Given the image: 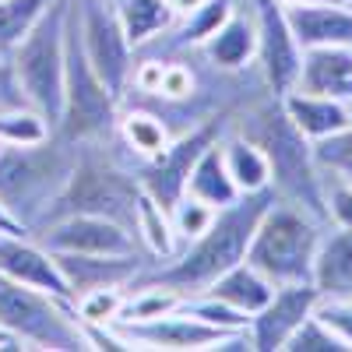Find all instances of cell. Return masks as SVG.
Masks as SVG:
<instances>
[{"label": "cell", "instance_id": "34", "mask_svg": "<svg viewBox=\"0 0 352 352\" xmlns=\"http://www.w3.org/2000/svg\"><path fill=\"white\" fill-rule=\"evenodd\" d=\"M229 14H232L229 0H204L197 11L187 14V25H184V32H180L184 43H204Z\"/></svg>", "mask_w": 352, "mask_h": 352}, {"label": "cell", "instance_id": "13", "mask_svg": "<svg viewBox=\"0 0 352 352\" xmlns=\"http://www.w3.org/2000/svg\"><path fill=\"white\" fill-rule=\"evenodd\" d=\"M212 144V127L194 131L187 138H180L176 144H166V148L152 159V169L144 173V194H148L155 204L169 212L176 201L187 190V176L194 169V162L201 159V152Z\"/></svg>", "mask_w": 352, "mask_h": 352}, {"label": "cell", "instance_id": "29", "mask_svg": "<svg viewBox=\"0 0 352 352\" xmlns=\"http://www.w3.org/2000/svg\"><path fill=\"white\" fill-rule=\"evenodd\" d=\"M124 307V292L116 285H102V289H88L74 300V317L81 324H109Z\"/></svg>", "mask_w": 352, "mask_h": 352}, {"label": "cell", "instance_id": "28", "mask_svg": "<svg viewBox=\"0 0 352 352\" xmlns=\"http://www.w3.org/2000/svg\"><path fill=\"white\" fill-rule=\"evenodd\" d=\"M180 303H184L180 292H173L166 285H148V289L134 292L131 300L124 296V307H120V314H116L113 320H152V317H162V314L176 310ZM113 320H109V324H113Z\"/></svg>", "mask_w": 352, "mask_h": 352}, {"label": "cell", "instance_id": "15", "mask_svg": "<svg viewBox=\"0 0 352 352\" xmlns=\"http://www.w3.org/2000/svg\"><path fill=\"white\" fill-rule=\"evenodd\" d=\"M296 92L342 102L352 99V53L345 46H310L300 60Z\"/></svg>", "mask_w": 352, "mask_h": 352}, {"label": "cell", "instance_id": "1", "mask_svg": "<svg viewBox=\"0 0 352 352\" xmlns=\"http://www.w3.org/2000/svg\"><path fill=\"white\" fill-rule=\"evenodd\" d=\"M272 204H275V194L254 190V194H243L232 204H226V208H219L212 226L190 240V250L176 264H169V268L148 275L144 285H166L173 292H180L184 300L204 292L222 272H229L232 264H240L247 257V243L254 236L261 215Z\"/></svg>", "mask_w": 352, "mask_h": 352}, {"label": "cell", "instance_id": "14", "mask_svg": "<svg viewBox=\"0 0 352 352\" xmlns=\"http://www.w3.org/2000/svg\"><path fill=\"white\" fill-rule=\"evenodd\" d=\"M0 272L14 282L36 285L64 303H74V289L56 264V254L28 243L25 236H0Z\"/></svg>", "mask_w": 352, "mask_h": 352}, {"label": "cell", "instance_id": "44", "mask_svg": "<svg viewBox=\"0 0 352 352\" xmlns=\"http://www.w3.org/2000/svg\"><path fill=\"white\" fill-rule=\"evenodd\" d=\"M349 127H352V124H349Z\"/></svg>", "mask_w": 352, "mask_h": 352}, {"label": "cell", "instance_id": "11", "mask_svg": "<svg viewBox=\"0 0 352 352\" xmlns=\"http://www.w3.org/2000/svg\"><path fill=\"white\" fill-rule=\"evenodd\" d=\"M317 300H320V292H317L310 282H300V285H275L272 300L250 317V345L261 349V352L285 349L289 335L314 314V303H317Z\"/></svg>", "mask_w": 352, "mask_h": 352}, {"label": "cell", "instance_id": "17", "mask_svg": "<svg viewBox=\"0 0 352 352\" xmlns=\"http://www.w3.org/2000/svg\"><path fill=\"white\" fill-rule=\"evenodd\" d=\"M285 116L292 120L303 138H328L335 131H345L352 124V109L342 99L324 96H307V92H285Z\"/></svg>", "mask_w": 352, "mask_h": 352}, {"label": "cell", "instance_id": "6", "mask_svg": "<svg viewBox=\"0 0 352 352\" xmlns=\"http://www.w3.org/2000/svg\"><path fill=\"white\" fill-rule=\"evenodd\" d=\"M257 148L268 155L272 176L278 180L282 194H289L296 204L310 212H324V197H320V184L314 173V152L307 138L292 127V120L285 116V109H268L257 116Z\"/></svg>", "mask_w": 352, "mask_h": 352}, {"label": "cell", "instance_id": "30", "mask_svg": "<svg viewBox=\"0 0 352 352\" xmlns=\"http://www.w3.org/2000/svg\"><path fill=\"white\" fill-rule=\"evenodd\" d=\"M124 138L131 141L134 152L148 155V159H155L166 144H169L166 127L155 120V116H148V113H131V116H124Z\"/></svg>", "mask_w": 352, "mask_h": 352}, {"label": "cell", "instance_id": "16", "mask_svg": "<svg viewBox=\"0 0 352 352\" xmlns=\"http://www.w3.org/2000/svg\"><path fill=\"white\" fill-rule=\"evenodd\" d=\"M285 21L303 50L352 46V11H345L342 4H289Z\"/></svg>", "mask_w": 352, "mask_h": 352}, {"label": "cell", "instance_id": "12", "mask_svg": "<svg viewBox=\"0 0 352 352\" xmlns=\"http://www.w3.org/2000/svg\"><path fill=\"white\" fill-rule=\"evenodd\" d=\"M257 53H261L272 92L275 96L292 92L303 56H300L296 36H292V28L285 21V11L275 0H257Z\"/></svg>", "mask_w": 352, "mask_h": 352}, {"label": "cell", "instance_id": "37", "mask_svg": "<svg viewBox=\"0 0 352 352\" xmlns=\"http://www.w3.org/2000/svg\"><path fill=\"white\" fill-rule=\"evenodd\" d=\"M21 106H28V102H25V96H21L14 64L0 60V109H21Z\"/></svg>", "mask_w": 352, "mask_h": 352}, {"label": "cell", "instance_id": "27", "mask_svg": "<svg viewBox=\"0 0 352 352\" xmlns=\"http://www.w3.org/2000/svg\"><path fill=\"white\" fill-rule=\"evenodd\" d=\"M134 226L138 232L144 236V243H148L155 254H173V222L166 215L162 204H155L148 194H138V212H134Z\"/></svg>", "mask_w": 352, "mask_h": 352}, {"label": "cell", "instance_id": "7", "mask_svg": "<svg viewBox=\"0 0 352 352\" xmlns=\"http://www.w3.org/2000/svg\"><path fill=\"white\" fill-rule=\"evenodd\" d=\"M138 187L127 176L113 173L106 166L85 162L67 176V187L60 194V204H71V212H88V215H106L116 222H134L138 212Z\"/></svg>", "mask_w": 352, "mask_h": 352}, {"label": "cell", "instance_id": "26", "mask_svg": "<svg viewBox=\"0 0 352 352\" xmlns=\"http://www.w3.org/2000/svg\"><path fill=\"white\" fill-rule=\"evenodd\" d=\"M53 0H0V50H14Z\"/></svg>", "mask_w": 352, "mask_h": 352}, {"label": "cell", "instance_id": "18", "mask_svg": "<svg viewBox=\"0 0 352 352\" xmlns=\"http://www.w3.org/2000/svg\"><path fill=\"white\" fill-rule=\"evenodd\" d=\"M56 264L67 275L74 300L88 289H102V285H120L138 275V261L134 257H96V254H56Z\"/></svg>", "mask_w": 352, "mask_h": 352}, {"label": "cell", "instance_id": "23", "mask_svg": "<svg viewBox=\"0 0 352 352\" xmlns=\"http://www.w3.org/2000/svg\"><path fill=\"white\" fill-rule=\"evenodd\" d=\"M222 162H226V173L232 176L240 194H254V190H264L272 180V166H268V155H264L254 141L247 138H232L222 144Z\"/></svg>", "mask_w": 352, "mask_h": 352}, {"label": "cell", "instance_id": "42", "mask_svg": "<svg viewBox=\"0 0 352 352\" xmlns=\"http://www.w3.org/2000/svg\"><path fill=\"white\" fill-rule=\"evenodd\" d=\"M0 349H21V342H18L11 331H4V328H0Z\"/></svg>", "mask_w": 352, "mask_h": 352}, {"label": "cell", "instance_id": "21", "mask_svg": "<svg viewBox=\"0 0 352 352\" xmlns=\"http://www.w3.org/2000/svg\"><path fill=\"white\" fill-rule=\"evenodd\" d=\"M201 46H204V53H208V60L215 67L240 71L254 56V50H257V28L243 14H229Z\"/></svg>", "mask_w": 352, "mask_h": 352}, {"label": "cell", "instance_id": "20", "mask_svg": "<svg viewBox=\"0 0 352 352\" xmlns=\"http://www.w3.org/2000/svg\"><path fill=\"white\" fill-rule=\"evenodd\" d=\"M204 292H208V296H215V300H222V303H229V307H236L240 314L254 317L264 303L272 300L275 285L264 278L261 272H254L247 261H240V264H232L229 272H222Z\"/></svg>", "mask_w": 352, "mask_h": 352}, {"label": "cell", "instance_id": "24", "mask_svg": "<svg viewBox=\"0 0 352 352\" xmlns=\"http://www.w3.org/2000/svg\"><path fill=\"white\" fill-rule=\"evenodd\" d=\"M116 18H120V28L131 46H141L148 43L155 32H162V28L173 25L176 11L169 0H124L120 11H116Z\"/></svg>", "mask_w": 352, "mask_h": 352}, {"label": "cell", "instance_id": "2", "mask_svg": "<svg viewBox=\"0 0 352 352\" xmlns=\"http://www.w3.org/2000/svg\"><path fill=\"white\" fill-rule=\"evenodd\" d=\"M64 25L67 4H53L14 46V74L25 102L46 116L50 127H60L64 113Z\"/></svg>", "mask_w": 352, "mask_h": 352}, {"label": "cell", "instance_id": "19", "mask_svg": "<svg viewBox=\"0 0 352 352\" xmlns=\"http://www.w3.org/2000/svg\"><path fill=\"white\" fill-rule=\"evenodd\" d=\"M310 285L320 296L352 300V229H342L314 254Z\"/></svg>", "mask_w": 352, "mask_h": 352}, {"label": "cell", "instance_id": "10", "mask_svg": "<svg viewBox=\"0 0 352 352\" xmlns=\"http://www.w3.org/2000/svg\"><path fill=\"white\" fill-rule=\"evenodd\" d=\"M43 247L53 254H96V257H134L131 229L106 215L71 212L43 232Z\"/></svg>", "mask_w": 352, "mask_h": 352}, {"label": "cell", "instance_id": "25", "mask_svg": "<svg viewBox=\"0 0 352 352\" xmlns=\"http://www.w3.org/2000/svg\"><path fill=\"white\" fill-rule=\"evenodd\" d=\"M46 138H50V124L32 106L0 109V141L4 144H11V148H39V144H46Z\"/></svg>", "mask_w": 352, "mask_h": 352}, {"label": "cell", "instance_id": "40", "mask_svg": "<svg viewBox=\"0 0 352 352\" xmlns=\"http://www.w3.org/2000/svg\"><path fill=\"white\" fill-rule=\"evenodd\" d=\"M159 78H162V64H144L141 71H138V88H144V92H155L159 88Z\"/></svg>", "mask_w": 352, "mask_h": 352}, {"label": "cell", "instance_id": "9", "mask_svg": "<svg viewBox=\"0 0 352 352\" xmlns=\"http://www.w3.org/2000/svg\"><path fill=\"white\" fill-rule=\"evenodd\" d=\"M78 28L92 71L102 78V85L113 96H120V88L131 78V43L120 28V18L106 11L102 4H88L78 14Z\"/></svg>", "mask_w": 352, "mask_h": 352}, {"label": "cell", "instance_id": "31", "mask_svg": "<svg viewBox=\"0 0 352 352\" xmlns=\"http://www.w3.org/2000/svg\"><path fill=\"white\" fill-rule=\"evenodd\" d=\"M215 212H219V208H212V204H204V201H197V197L184 194V197L169 208L173 232H176V236H184V240H194V236H201V232L212 226Z\"/></svg>", "mask_w": 352, "mask_h": 352}, {"label": "cell", "instance_id": "38", "mask_svg": "<svg viewBox=\"0 0 352 352\" xmlns=\"http://www.w3.org/2000/svg\"><path fill=\"white\" fill-rule=\"evenodd\" d=\"M328 208L342 229H352V184H335L328 194Z\"/></svg>", "mask_w": 352, "mask_h": 352}, {"label": "cell", "instance_id": "39", "mask_svg": "<svg viewBox=\"0 0 352 352\" xmlns=\"http://www.w3.org/2000/svg\"><path fill=\"white\" fill-rule=\"evenodd\" d=\"M0 236H28V229H25V222L8 208L4 201H0Z\"/></svg>", "mask_w": 352, "mask_h": 352}, {"label": "cell", "instance_id": "8", "mask_svg": "<svg viewBox=\"0 0 352 352\" xmlns=\"http://www.w3.org/2000/svg\"><path fill=\"white\" fill-rule=\"evenodd\" d=\"M109 328L131 349H219L229 335H236L215 324H204L201 317L187 314L184 307L152 320H113Z\"/></svg>", "mask_w": 352, "mask_h": 352}, {"label": "cell", "instance_id": "5", "mask_svg": "<svg viewBox=\"0 0 352 352\" xmlns=\"http://www.w3.org/2000/svg\"><path fill=\"white\" fill-rule=\"evenodd\" d=\"M116 96L102 85V78L92 71L81 46V28L78 11L67 8L64 25V113H60V131L67 138H96L106 134L116 120Z\"/></svg>", "mask_w": 352, "mask_h": 352}, {"label": "cell", "instance_id": "43", "mask_svg": "<svg viewBox=\"0 0 352 352\" xmlns=\"http://www.w3.org/2000/svg\"><path fill=\"white\" fill-rule=\"evenodd\" d=\"M282 4H338V0H282Z\"/></svg>", "mask_w": 352, "mask_h": 352}, {"label": "cell", "instance_id": "41", "mask_svg": "<svg viewBox=\"0 0 352 352\" xmlns=\"http://www.w3.org/2000/svg\"><path fill=\"white\" fill-rule=\"evenodd\" d=\"M169 4H173L176 14H190V11H197L204 4V0H169Z\"/></svg>", "mask_w": 352, "mask_h": 352}, {"label": "cell", "instance_id": "35", "mask_svg": "<svg viewBox=\"0 0 352 352\" xmlns=\"http://www.w3.org/2000/svg\"><path fill=\"white\" fill-rule=\"evenodd\" d=\"M314 317L320 324H328L349 349H352V300H342V296H324L314 303Z\"/></svg>", "mask_w": 352, "mask_h": 352}, {"label": "cell", "instance_id": "33", "mask_svg": "<svg viewBox=\"0 0 352 352\" xmlns=\"http://www.w3.org/2000/svg\"><path fill=\"white\" fill-rule=\"evenodd\" d=\"M314 159L324 162V166L335 169V173H342L345 180L352 184V127L335 131V134H328V138H317Z\"/></svg>", "mask_w": 352, "mask_h": 352}, {"label": "cell", "instance_id": "22", "mask_svg": "<svg viewBox=\"0 0 352 352\" xmlns=\"http://www.w3.org/2000/svg\"><path fill=\"white\" fill-rule=\"evenodd\" d=\"M190 197L212 204V208H226L240 197L236 184H232V176L226 173V162H222V148L219 144H208V148L201 152V159L194 162L190 176H187V190Z\"/></svg>", "mask_w": 352, "mask_h": 352}, {"label": "cell", "instance_id": "4", "mask_svg": "<svg viewBox=\"0 0 352 352\" xmlns=\"http://www.w3.org/2000/svg\"><path fill=\"white\" fill-rule=\"evenodd\" d=\"M0 328L32 349H92L81 320L67 314L64 300L14 282L4 272H0Z\"/></svg>", "mask_w": 352, "mask_h": 352}, {"label": "cell", "instance_id": "36", "mask_svg": "<svg viewBox=\"0 0 352 352\" xmlns=\"http://www.w3.org/2000/svg\"><path fill=\"white\" fill-rule=\"evenodd\" d=\"M190 88H194V78H190L187 67H180V64H162V78H159V88H155L159 96H166V99H184V96H190Z\"/></svg>", "mask_w": 352, "mask_h": 352}, {"label": "cell", "instance_id": "3", "mask_svg": "<svg viewBox=\"0 0 352 352\" xmlns=\"http://www.w3.org/2000/svg\"><path fill=\"white\" fill-rule=\"evenodd\" d=\"M317 254V229L303 212L272 208L261 215L254 236L247 243V264L261 272L272 285H300L310 282Z\"/></svg>", "mask_w": 352, "mask_h": 352}, {"label": "cell", "instance_id": "32", "mask_svg": "<svg viewBox=\"0 0 352 352\" xmlns=\"http://www.w3.org/2000/svg\"><path fill=\"white\" fill-rule=\"evenodd\" d=\"M285 349H289V352H349V345H345L328 324H320L314 314L289 335Z\"/></svg>", "mask_w": 352, "mask_h": 352}]
</instances>
